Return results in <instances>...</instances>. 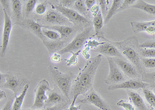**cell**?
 Segmentation results:
<instances>
[{
	"label": "cell",
	"instance_id": "cell-4",
	"mask_svg": "<svg viewBox=\"0 0 155 110\" xmlns=\"http://www.w3.org/2000/svg\"><path fill=\"white\" fill-rule=\"evenodd\" d=\"M49 71L56 85L63 92L64 95L65 96V98H67L68 99H69V94H70L71 89V80L73 78V74L71 73L63 74L60 71H58V68L52 67V66L49 67Z\"/></svg>",
	"mask_w": 155,
	"mask_h": 110
},
{
	"label": "cell",
	"instance_id": "cell-29",
	"mask_svg": "<svg viewBox=\"0 0 155 110\" xmlns=\"http://www.w3.org/2000/svg\"><path fill=\"white\" fill-rule=\"evenodd\" d=\"M140 53L143 57L155 58V49H140Z\"/></svg>",
	"mask_w": 155,
	"mask_h": 110
},
{
	"label": "cell",
	"instance_id": "cell-18",
	"mask_svg": "<svg viewBox=\"0 0 155 110\" xmlns=\"http://www.w3.org/2000/svg\"><path fill=\"white\" fill-rule=\"evenodd\" d=\"M43 28L55 30L60 34L61 38L64 39L74 32V28L69 26H42Z\"/></svg>",
	"mask_w": 155,
	"mask_h": 110
},
{
	"label": "cell",
	"instance_id": "cell-43",
	"mask_svg": "<svg viewBox=\"0 0 155 110\" xmlns=\"http://www.w3.org/2000/svg\"><path fill=\"white\" fill-rule=\"evenodd\" d=\"M90 48L88 47H85V48H84L81 51V54H82V56L84 57V58L85 59V60H90Z\"/></svg>",
	"mask_w": 155,
	"mask_h": 110
},
{
	"label": "cell",
	"instance_id": "cell-35",
	"mask_svg": "<svg viewBox=\"0 0 155 110\" xmlns=\"http://www.w3.org/2000/svg\"><path fill=\"white\" fill-rule=\"evenodd\" d=\"M140 49H155V40H147L139 45Z\"/></svg>",
	"mask_w": 155,
	"mask_h": 110
},
{
	"label": "cell",
	"instance_id": "cell-46",
	"mask_svg": "<svg viewBox=\"0 0 155 110\" xmlns=\"http://www.w3.org/2000/svg\"><path fill=\"white\" fill-rule=\"evenodd\" d=\"M75 102H76L75 100H72V102H71V105H70V107H69L68 109V110H78L79 109V107L76 106L75 105Z\"/></svg>",
	"mask_w": 155,
	"mask_h": 110
},
{
	"label": "cell",
	"instance_id": "cell-16",
	"mask_svg": "<svg viewBox=\"0 0 155 110\" xmlns=\"http://www.w3.org/2000/svg\"><path fill=\"white\" fill-rule=\"evenodd\" d=\"M3 77L5 78V83L2 85V88L10 89L14 92L15 95H16L19 86L21 85L22 81L17 77L12 76V75H4Z\"/></svg>",
	"mask_w": 155,
	"mask_h": 110
},
{
	"label": "cell",
	"instance_id": "cell-19",
	"mask_svg": "<svg viewBox=\"0 0 155 110\" xmlns=\"http://www.w3.org/2000/svg\"><path fill=\"white\" fill-rule=\"evenodd\" d=\"M64 98L62 97L61 95L55 91L51 92L49 95H48V100H47L46 103H45V106L47 108H50V107H53L55 105H60L61 103H63Z\"/></svg>",
	"mask_w": 155,
	"mask_h": 110
},
{
	"label": "cell",
	"instance_id": "cell-41",
	"mask_svg": "<svg viewBox=\"0 0 155 110\" xmlns=\"http://www.w3.org/2000/svg\"><path fill=\"white\" fill-rule=\"evenodd\" d=\"M100 11V6H99V4H95V5H94L90 9V12H91V13H92V16H93L94 17L99 14V13Z\"/></svg>",
	"mask_w": 155,
	"mask_h": 110
},
{
	"label": "cell",
	"instance_id": "cell-21",
	"mask_svg": "<svg viewBox=\"0 0 155 110\" xmlns=\"http://www.w3.org/2000/svg\"><path fill=\"white\" fill-rule=\"evenodd\" d=\"M29 85L28 84H26L23 87V90L20 92V94L18 96H16L14 99V102H13V105H12V110H20L21 108L22 105H23V102L24 101L25 96L27 95V91L29 89Z\"/></svg>",
	"mask_w": 155,
	"mask_h": 110
},
{
	"label": "cell",
	"instance_id": "cell-37",
	"mask_svg": "<svg viewBox=\"0 0 155 110\" xmlns=\"http://www.w3.org/2000/svg\"><path fill=\"white\" fill-rule=\"evenodd\" d=\"M104 43L105 41L99 42V41L95 40H89L87 41L85 45H86V47H88L89 48H94V49H95V48L99 47V46L103 44Z\"/></svg>",
	"mask_w": 155,
	"mask_h": 110
},
{
	"label": "cell",
	"instance_id": "cell-6",
	"mask_svg": "<svg viewBox=\"0 0 155 110\" xmlns=\"http://www.w3.org/2000/svg\"><path fill=\"white\" fill-rule=\"evenodd\" d=\"M51 91L49 82L47 80L41 81L39 82L38 86L35 92V100L34 105L31 106L32 109H41L43 107L45 106V103L48 100V95L47 92Z\"/></svg>",
	"mask_w": 155,
	"mask_h": 110
},
{
	"label": "cell",
	"instance_id": "cell-38",
	"mask_svg": "<svg viewBox=\"0 0 155 110\" xmlns=\"http://www.w3.org/2000/svg\"><path fill=\"white\" fill-rule=\"evenodd\" d=\"M74 2H75L74 0H61V1H59V3H60L59 5L64 8L71 9V6H74Z\"/></svg>",
	"mask_w": 155,
	"mask_h": 110
},
{
	"label": "cell",
	"instance_id": "cell-5",
	"mask_svg": "<svg viewBox=\"0 0 155 110\" xmlns=\"http://www.w3.org/2000/svg\"><path fill=\"white\" fill-rule=\"evenodd\" d=\"M92 28L91 27H88L83 30L82 32L78 34L73 39V40L69 43L67 46L61 48L58 53L60 54H64L66 53H76L78 51L81 50V48L82 47L83 45L86 44L87 40L91 37L92 34Z\"/></svg>",
	"mask_w": 155,
	"mask_h": 110
},
{
	"label": "cell",
	"instance_id": "cell-30",
	"mask_svg": "<svg viewBox=\"0 0 155 110\" xmlns=\"http://www.w3.org/2000/svg\"><path fill=\"white\" fill-rule=\"evenodd\" d=\"M37 4V0H29L28 2L26 4V7H25V13L26 15H29L34 11V8Z\"/></svg>",
	"mask_w": 155,
	"mask_h": 110
},
{
	"label": "cell",
	"instance_id": "cell-22",
	"mask_svg": "<svg viewBox=\"0 0 155 110\" xmlns=\"http://www.w3.org/2000/svg\"><path fill=\"white\" fill-rule=\"evenodd\" d=\"M123 2H124L123 0H114V1H113L111 7L109 9L107 15H106V16L105 17V23H107L109 20H111V18L113 17L115 14L119 13V9H120V7L121 6L122 4H123Z\"/></svg>",
	"mask_w": 155,
	"mask_h": 110
},
{
	"label": "cell",
	"instance_id": "cell-47",
	"mask_svg": "<svg viewBox=\"0 0 155 110\" xmlns=\"http://www.w3.org/2000/svg\"><path fill=\"white\" fill-rule=\"evenodd\" d=\"M146 77L155 81V72L152 73V74H147V75H146Z\"/></svg>",
	"mask_w": 155,
	"mask_h": 110
},
{
	"label": "cell",
	"instance_id": "cell-33",
	"mask_svg": "<svg viewBox=\"0 0 155 110\" xmlns=\"http://www.w3.org/2000/svg\"><path fill=\"white\" fill-rule=\"evenodd\" d=\"M116 105L118 106L122 107L124 110H135L134 105L131 103L125 101V100H120L118 102L116 103Z\"/></svg>",
	"mask_w": 155,
	"mask_h": 110
},
{
	"label": "cell",
	"instance_id": "cell-28",
	"mask_svg": "<svg viewBox=\"0 0 155 110\" xmlns=\"http://www.w3.org/2000/svg\"><path fill=\"white\" fill-rule=\"evenodd\" d=\"M141 64L147 68H155V58L142 57L140 58Z\"/></svg>",
	"mask_w": 155,
	"mask_h": 110
},
{
	"label": "cell",
	"instance_id": "cell-24",
	"mask_svg": "<svg viewBox=\"0 0 155 110\" xmlns=\"http://www.w3.org/2000/svg\"><path fill=\"white\" fill-rule=\"evenodd\" d=\"M104 24V20L102 18V12H99V14L95 16L93 19V26L94 30H95V34L97 35L101 31Z\"/></svg>",
	"mask_w": 155,
	"mask_h": 110
},
{
	"label": "cell",
	"instance_id": "cell-11",
	"mask_svg": "<svg viewBox=\"0 0 155 110\" xmlns=\"http://www.w3.org/2000/svg\"><path fill=\"white\" fill-rule=\"evenodd\" d=\"M116 64L118 65L119 68H120L123 72L127 76L130 77L134 79H137V78H140V73L139 71L137 69L135 66L131 63L128 62L127 60H125L123 58H120V57H114L113 58Z\"/></svg>",
	"mask_w": 155,
	"mask_h": 110
},
{
	"label": "cell",
	"instance_id": "cell-1",
	"mask_svg": "<svg viewBox=\"0 0 155 110\" xmlns=\"http://www.w3.org/2000/svg\"><path fill=\"white\" fill-rule=\"evenodd\" d=\"M101 61V54L97 55L96 57H92L88 60L85 68L80 71L71 85L70 93L72 96V100L76 101L78 96H79L80 95L87 94L92 90L94 77Z\"/></svg>",
	"mask_w": 155,
	"mask_h": 110
},
{
	"label": "cell",
	"instance_id": "cell-48",
	"mask_svg": "<svg viewBox=\"0 0 155 110\" xmlns=\"http://www.w3.org/2000/svg\"><path fill=\"white\" fill-rule=\"evenodd\" d=\"M149 110H155V108H152V107H151V108H150V109H149Z\"/></svg>",
	"mask_w": 155,
	"mask_h": 110
},
{
	"label": "cell",
	"instance_id": "cell-12",
	"mask_svg": "<svg viewBox=\"0 0 155 110\" xmlns=\"http://www.w3.org/2000/svg\"><path fill=\"white\" fill-rule=\"evenodd\" d=\"M79 102L88 103L99 108L100 110H111L110 107L106 104V102L92 89L88 93L85 99L80 100Z\"/></svg>",
	"mask_w": 155,
	"mask_h": 110
},
{
	"label": "cell",
	"instance_id": "cell-39",
	"mask_svg": "<svg viewBox=\"0 0 155 110\" xmlns=\"http://www.w3.org/2000/svg\"><path fill=\"white\" fill-rule=\"evenodd\" d=\"M67 105L66 103H61L60 105H55L53 107H50V108H41V109H27V110H64L65 109V107Z\"/></svg>",
	"mask_w": 155,
	"mask_h": 110
},
{
	"label": "cell",
	"instance_id": "cell-34",
	"mask_svg": "<svg viewBox=\"0 0 155 110\" xmlns=\"http://www.w3.org/2000/svg\"><path fill=\"white\" fill-rule=\"evenodd\" d=\"M136 2H137L136 0H124V2H123V4H122L121 6L119 9V12L125 10V9H128L130 7H132Z\"/></svg>",
	"mask_w": 155,
	"mask_h": 110
},
{
	"label": "cell",
	"instance_id": "cell-31",
	"mask_svg": "<svg viewBox=\"0 0 155 110\" xmlns=\"http://www.w3.org/2000/svg\"><path fill=\"white\" fill-rule=\"evenodd\" d=\"M81 51V50H80V51H78L76 53H72V55L71 56L70 58H68L66 60V64H67V66L70 67V66H74L78 64V53Z\"/></svg>",
	"mask_w": 155,
	"mask_h": 110
},
{
	"label": "cell",
	"instance_id": "cell-49",
	"mask_svg": "<svg viewBox=\"0 0 155 110\" xmlns=\"http://www.w3.org/2000/svg\"><path fill=\"white\" fill-rule=\"evenodd\" d=\"M64 110H67V109H64Z\"/></svg>",
	"mask_w": 155,
	"mask_h": 110
},
{
	"label": "cell",
	"instance_id": "cell-44",
	"mask_svg": "<svg viewBox=\"0 0 155 110\" xmlns=\"http://www.w3.org/2000/svg\"><path fill=\"white\" fill-rule=\"evenodd\" d=\"M1 4L3 6V9L5 10L9 15V2L7 0H1Z\"/></svg>",
	"mask_w": 155,
	"mask_h": 110
},
{
	"label": "cell",
	"instance_id": "cell-32",
	"mask_svg": "<svg viewBox=\"0 0 155 110\" xmlns=\"http://www.w3.org/2000/svg\"><path fill=\"white\" fill-rule=\"evenodd\" d=\"M48 9V5L46 2H41L38 4L35 8V12L38 15H43L47 12Z\"/></svg>",
	"mask_w": 155,
	"mask_h": 110
},
{
	"label": "cell",
	"instance_id": "cell-10",
	"mask_svg": "<svg viewBox=\"0 0 155 110\" xmlns=\"http://www.w3.org/2000/svg\"><path fill=\"white\" fill-rule=\"evenodd\" d=\"M150 86V84L148 82H142V81L136 80V79H131V80L125 81L121 83L114 84L109 86V90H116V89H132V90H137V89H145Z\"/></svg>",
	"mask_w": 155,
	"mask_h": 110
},
{
	"label": "cell",
	"instance_id": "cell-15",
	"mask_svg": "<svg viewBox=\"0 0 155 110\" xmlns=\"http://www.w3.org/2000/svg\"><path fill=\"white\" fill-rule=\"evenodd\" d=\"M135 32H146L150 35L155 34V20L147 22H130Z\"/></svg>",
	"mask_w": 155,
	"mask_h": 110
},
{
	"label": "cell",
	"instance_id": "cell-42",
	"mask_svg": "<svg viewBox=\"0 0 155 110\" xmlns=\"http://www.w3.org/2000/svg\"><path fill=\"white\" fill-rule=\"evenodd\" d=\"M51 60L52 62L54 63L61 62V54H60L59 53H54L53 54L51 55Z\"/></svg>",
	"mask_w": 155,
	"mask_h": 110
},
{
	"label": "cell",
	"instance_id": "cell-7",
	"mask_svg": "<svg viewBox=\"0 0 155 110\" xmlns=\"http://www.w3.org/2000/svg\"><path fill=\"white\" fill-rule=\"evenodd\" d=\"M109 63V75L105 80V82L108 85H114V84H119L124 82L125 80L123 71L120 70L118 65L116 64L113 57H106Z\"/></svg>",
	"mask_w": 155,
	"mask_h": 110
},
{
	"label": "cell",
	"instance_id": "cell-27",
	"mask_svg": "<svg viewBox=\"0 0 155 110\" xmlns=\"http://www.w3.org/2000/svg\"><path fill=\"white\" fill-rule=\"evenodd\" d=\"M143 93L147 103H149L150 106L155 108V94L153 93V91L148 89H145L143 90Z\"/></svg>",
	"mask_w": 155,
	"mask_h": 110
},
{
	"label": "cell",
	"instance_id": "cell-2",
	"mask_svg": "<svg viewBox=\"0 0 155 110\" xmlns=\"http://www.w3.org/2000/svg\"><path fill=\"white\" fill-rule=\"evenodd\" d=\"M114 45L118 48L122 55H124L135 66L137 69L141 72V60L140 58V50H137V40H134V38H129L124 41L114 43Z\"/></svg>",
	"mask_w": 155,
	"mask_h": 110
},
{
	"label": "cell",
	"instance_id": "cell-9",
	"mask_svg": "<svg viewBox=\"0 0 155 110\" xmlns=\"http://www.w3.org/2000/svg\"><path fill=\"white\" fill-rule=\"evenodd\" d=\"M4 14V26L2 31V44H1V57L5 56V51L8 47L10 38L11 31H12V20L9 13L3 9Z\"/></svg>",
	"mask_w": 155,
	"mask_h": 110
},
{
	"label": "cell",
	"instance_id": "cell-8",
	"mask_svg": "<svg viewBox=\"0 0 155 110\" xmlns=\"http://www.w3.org/2000/svg\"><path fill=\"white\" fill-rule=\"evenodd\" d=\"M51 6H52V8L55 9V10H57L65 16L68 20H70L71 23H74V24H77V23L84 24V23H89V21L87 20V18L78 13L77 11H75L74 9L64 8L63 6H61L60 5H52Z\"/></svg>",
	"mask_w": 155,
	"mask_h": 110
},
{
	"label": "cell",
	"instance_id": "cell-3",
	"mask_svg": "<svg viewBox=\"0 0 155 110\" xmlns=\"http://www.w3.org/2000/svg\"><path fill=\"white\" fill-rule=\"evenodd\" d=\"M23 26L28 28L33 34H35L39 39L42 40L44 46L48 48L49 53L54 52L59 47H62L64 42L62 41H51L44 35L42 31V26L33 20H27L23 22Z\"/></svg>",
	"mask_w": 155,
	"mask_h": 110
},
{
	"label": "cell",
	"instance_id": "cell-20",
	"mask_svg": "<svg viewBox=\"0 0 155 110\" xmlns=\"http://www.w3.org/2000/svg\"><path fill=\"white\" fill-rule=\"evenodd\" d=\"M132 8L134 9H138L140 10H142L143 12H146V13H149V14H151L155 16V5L153 4H150L146 2L143 0H139V1H137L135 4L132 6Z\"/></svg>",
	"mask_w": 155,
	"mask_h": 110
},
{
	"label": "cell",
	"instance_id": "cell-36",
	"mask_svg": "<svg viewBox=\"0 0 155 110\" xmlns=\"http://www.w3.org/2000/svg\"><path fill=\"white\" fill-rule=\"evenodd\" d=\"M98 3H99V6H100V9H101V12H102V15H104L105 17L106 16V15H107L108 12H107V5L109 3V1H105V0H99V1H98ZM109 11V10H108Z\"/></svg>",
	"mask_w": 155,
	"mask_h": 110
},
{
	"label": "cell",
	"instance_id": "cell-23",
	"mask_svg": "<svg viewBox=\"0 0 155 110\" xmlns=\"http://www.w3.org/2000/svg\"><path fill=\"white\" fill-rule=\"evenodd\" d=\"M11 9L12 13L17 20L22 18V2L19 0H12L11 1Z\"/></svg>",
	"mask_w": 155,
	"mask_h": 110
},
{
	"label": "cell",
	"instance_id": "cell-25",
	"mask_svg": "<svg viewBox=\"0 0 155 110\" xmlns=\"http://www.w3.org/2000/svg\"><path fill=\"white\" fill-rule=\"evenodd\" d=\"M74 9L77 11L78 13L82 15L83 16H85V18H86V16L88 14V9H87L86 5H85V1H82V0H77V1H75L74 4Z\"/></svg>",
	"mask_w": 155,
	"mask_h": 110
},
{
	"label": "cell",
	"instance_id": "cell-40",
	"mask_svg": "<svg viewBox=\"0 0 155 110\" xmlns=\"http://www.w3.org/2000/svg\"><path fill=\"white\" fill-rule=\"evenodd\" d=\"M13 97H11L9 100L7 101V102L5 103V105H4L3 108H2V110H12V105H13Z\"/></svg>",
	"mask_w": 155,
	"mask_h": 110
},
{
	"label": "cell",
	"instance_id": "cell-14",
	"mask_svg": "<svg viewBox=\"0 0 155 110\" xmlns=\"http://www.w3.org/2000/svg\"><path fill=\"white\" fill-rule=\"evenodd\" d=\"M96 52H99L101 55H105L106 57H122V53L119 50V49L115 46L114 44H109V43L105 42L104 44L99 47L94 49Z\"/></svg>",
	"mask_w": 155,
	"mask_h": 110
},
{
	"label": "cell",
	"instance_id": "cell-26",
	"mask_svg": "<svg viewBox=\"0 0 155 110\" xmlns=\"http://www.w3.org/2000/svg\"><path fill=\"white\" fill-rule=\"evenodd\" d=\"M42 31L44 35L50 40L58 41L59 40L61 39L60 34H58L57 31H55V30H49V29H43Z\"/></svg>",
	"mask_w": 155,
	"mask_h": 110
},
{
	"label": "cell",
	"instance_id": "cell-45",
	"mask_svg": "<svg viewBox=\"0 0 155 110\" xmlns=\"http://www.w3.org/2000/svg\"><path fill=\"white\" fill-rule=\"evenodd\" d=\"M95 3H96V1H95V0H85V4L86 5L87 9H89V10L94 5H95Z\"/></svg>",
	"mask_w": 155,
	"mask_h": 110
},
{
	"label": "cell",
	"instance_id": "cell-13",
	"mask_svg": "<svg viewBox=\"0 0 155 110\" xmlns=\"http://www.w3.org/2000/svg\"><path fill=\"white\" fill-rule=\"evenodd\" d=\"M45 20L49 23H52L54 26H68L71 21L65 16L57 10H49L45 16Z\"/></svg>",
	"mask_w": 155,
	"mask_h": 110
},
{
	"label": "cell",
	"instance_id": "cell-17",
	"mask_svg": "<svg viewBox=\"0 0 155 110\" xmlns=\"http://www.w3.org/2000/svg\"><path fill=\"white\" fill-rule=\"evenodd\" d=\"M128 95L130 101L138 110H147L146 103L143 99V98L140 96V95L138 94L137 92H133V91H129Z\"/></svg>",
	"mask_w": 155,
	"mask_h": 110
}]
</instances>
